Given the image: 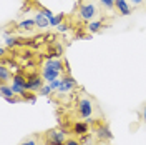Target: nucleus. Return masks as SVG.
<instances>
[{"label":"nucleus","instance_id":"nucleus-1","mask_svg":"<svg viewBox=\"0 0 146 145\" xmlns=\"http://www.w3.org/2000/svg\"><path fill=\"white\" fill-rule=\"evenodd\" d=\"M66 140H68L66 130L63 128H52L45 134V144L48 145H65Z\"/></svg>","mask_w":146,"mask_h":145},{"label":"nucleus","instance_id":"nucleus-2","mask_svg":"<svg viewBox=\"0 0 146 145\" xmlns=\"http://www.w3.org/2000/svg\"><path fill=\"white\" fill-rule=\"evenodd\" d=\"M76 112H78V117L80 118L91 122L90 118H91V115H93V102H91L88 97L78 99V102H76Z\"/></svg>","mask_w":146,"mask_h":145},{"label":"nucleus","instance_id":"nucleus-3","mask_svg":"<svg viewBox=\"0 0 146 145\" xmlns=\"http://www.w3.org/2000/svg\"><path fill=\"white\" fill-rule=\"evenodd\" d=\"M27 90L30 92H40V89L45 85V80L42 77V73H38L36 70H32V72H27Z\"/></svg>","mask_w":146,"mask_h":145},{"label":"nucleus","instance_id":"nucleus-4","mask_svg":"<svg viewBox=\"0 0 146 145\" xmlns=\"http://www.w3.org/2000/svg\"><path fill=\"white\" fill-rule=\"evenodd\" d=\"M96 13H98L96 5L91 3V2H88V3H82L80 9H78V17L82 18L83 22H91V20H95Z\"/></svg>","mask_w":146,"mask_h":145},{"label":"nucleus","instance_id":"nucleus-5","mask_svg":"<svg viewBox=\"0 0 146 145\" xmlns=\"http://www.w3.org/2000/svg\"><path fill=\"white\" fill-rule=\"evenodd\" d=\"M93 134L95 137L98 138V140H103V142H110L111 138H113V134H111V130H110L108 125H105V124H98L95 130H93Z\"/></svg>","mask_w":146,"mask_h":145},{"label":"nucleus","instance_id":"nucleus-6","mask_svg":"<svg viewBox=\"0 0 146 145\" xmlns=\"http://www.w3.org/2000/svg\"><path fill=\"white\" fill-rule=\"evenodd\" d=\"M76 87V80L73 79L70 73H66V75H63L62 77V85H60V89H58V93H65V92H70L73 90Z\"/></svg>","mask_w":146,"mask_h":145},{"label":"nucleus","instance_id":"nucleus-7","mask_svg":"<svg viewBox=\"0 0 146 145\" xmlns=\"http://www.w3.org/2000/svg\"><path fill=\"white\" fill-rule=\"evenodd\" d=\"M62 73L63 72H60V70H55V68H52V67L42 65V77H43V80H45L46 83H50V82L55 80V79H60Z\"/></svg>","mask_w":146,"mask_h":145},{"label":"nucleus","instance_id":"nucleus-8","mask_svg":"<svg viewBox=\"0 0 146 145\" xmlns=\"http://www.w3.org/2000/svg\"><path fill=\"white\" fill-rule=\"evenodd\" d=\"M63 54H65L63 45H60V44L53 42V44L50 45V48H48V54L45 55V58L46 60H50V58H62Z\"/></svg>","mask_w":146,"mask_h":145},{"label":"nucleus","instance_id":"nucleus-9","mask_svg":"<svg viewBox=\"0 0 146 145\" xmlns=\"http://www.w3.org/2000/svg\"><path fill=\"white\" fill-rule=\"evenodd\" d=\"M115 9L118 10V13L121 17H128L131 13V7H129V2L128 0H116L115 2Z\"/></svg>","mask_w":146,"mask_h":145},{"label":"nucleus","instance_id":"nucleus-10","mask_svg":"<svg viewBox=\"0 0 146 145\" xmlns=\"http://www.w3.org/2000/svg\"><path fill=\"white\" fill-rule=\"evenodd\" d=\"M72 130L76 137H83L90 132V125H88V122H75Z\"/></svg>","mask_w":146,"mask_h":145},{"label":"nucleus","instance_id":"nucleus-11","mask_svg":"<svg viewBox=\"0 0 146 145\" xmlns=\"http://www.w3.org/2000/svg\"><path fill=\"white\" fill-rule=\"evenodd\" d=\"M17 28L20 30H27V32H32L33 28H36V22L35 18H23L17 23Z\"/></svg>","mask_w":146,"mask_h":145},{"label":"nucleus","instance_id":"nucleus-12","mask_svg":"<svg viewBox=\"0 0 146 145\" xmlns=\"http://www.w3.org/2000/svg\"><path fill=\"white\" fill-rule=\"evenodd\" d=\"M35 22H36V27L40 28V30H46V28L50 27V20H48L40 10L35 13Z\"/></svg>","mask_w":146,"mask_h":145},{"label":"nucleus","instance_id":"nucleus-13","mask_svg":"<svg viewBox=\"0 0 146 145\" xmlns=\"http://www.w3.org/2000/svg\"><path fill=\"white\" fill-rule=\"evenodd\" d=\"M12 77H13V73H12V70H10L7 65H0V82L2 83H9V82H12Z\"/></svg>","mask_w":146,"mask_h":145},{"label":"nucleus","instance_id":"nucleus-14","mask_svg":"<svg viewBox=\"0 0 146 145\" xmlns=\"http://www.w3.org/2000/svg\"><path fill=\"white\" fill-rule=\"evenodd\" d=\"M101 28H103V22L101 20H91V22H88V25H86V30L90 32L91 35L93 34H98Z\"/></svg>","mask_w":146,"mask_h":145},{"label":"nucleus","instance_id":"nucleus-15","mask_svg":"<svg viewBox=\"0 0 146 145\" xmlns=\"http://www.w3.org/2000/svg\"><path fill=\"white\" fill-rule=\"evenodd\" d=\"M3 38H5V47H7L9 50H13V48L20 47V38H18V37L9 35V37H3Z\"/></svg>","mask_w":146,"mask_h":145},{"label":"nucleus","instance_id":"nucleus-16","mask_svg":"<svg viewBox=\"0 0 146 145\" xmlns=\"http://www.w3.org/2000/svg\"><path fill=\"white\" fill-rule=\"evenodd\" d=\"M0 93H2L3 99H7V97H15V92H13V89H12L10 83H2V85H0Z\"/></svg>","mask_w":146,"mask_h":145},{"label":"nucleus","instance_id":"nucleus-17","mask_svg":"<svg viewBox=\"0 0 146 145\" xmlns=\"http://www.w3.org/2000/svg\"><path fill=\"white\" fill-rule=\"evenodd\" d=\"M2 64L7 65L10 70H15V72H17L18 68H20V65L17 64V60H15V58H12V55H10L9 58H7V57H3V58H2Z\"/></svg>","mask_w":146,"mask_h":145},{"label":"nucleus","instance_id":"nucleus-18","mask_svg":"<svg viewBox=\"0 0 146 145\" xmlns=\"http://www.w3.org/2000/svg\"><path fill=\"white\" fill-rule=\"evenodd\" d=\"M36 95H38L36 92L27 90L23 95H22V100H23V102H28V103H35V102H36Z\"/></svg>","mask_w":146,"mask_h":145},{"label":"nucleus","instance_id":"nucleus-19","mask_svg":"<svg viewBox=\"0 0 146 145\" xmlns=\"http://www.w3.org/2000/svg\"><path fill=\"white\" fill-rule=\"evenodd\" d=\"M78 138H80L82 145H93V144H95V138H96V137H95V134H90V132H88L86 135L78 137Z\"/></svg>","mask_w":146,"mask_h":145},{"label":"nucleus","instance_id":"nucleus-20","mask_svg":"<svg viewBox=\"0 0 146 145\" xmlns=\"http://www.w3.org/2000/svg\"><path fill=\"white\" fill-rule=\"evenodd\" d=\"M65 13H55V17L50 20V27H58L60 23H63Z\"/></svg>","mask_w":146,"mask_h":145},{"label":"nucleus","instance_id":"nucleus-21","mask_svg":"<svg viewBox=\"0 0 146 145\" xmlns=\"http://www.w3.org/2000/svg\"><path fill=\"white\" fill-rule=\"evenodd\" d=\"M52 87H50V83H45L42 89H40V92H38V95H43V97H48L50 93H52Z\"/></svg>","mask_w":146,"mask_h":145},{"label":"nucleus","instance_id":"nucleus-22","mask_svg":"<svg viewBox=\"0 0 146 145\" xmlns=\"http://www.w3.org/2000/svg\"><path fill=\"white\" fill-rule=\"evenodd\" d=\"M115 2H116V0H100V3L106 10H113L115 9Z\"/></svg>","mask_w":146,"mask_h":145},{"label":"nucleus","instance_id":"nucleus-23","mask_svg":"<svg viewBox=\"0 0 146 145\" xmlns=\"http://www.w3.org/2000/svg\"><path fill=\"white\" fill-rule=\"evenodd\" d=\"M40 12H42V13H43L46 18H48V20H52V18L55 17V13H53L50 9H46V7H42V9H40Z\"/></svg>","mask_w":146,"mask_h":145},{"label":"nucleus","instance_id":"nucleus-24","mask_svg":"<svg viewBox=\"0 0 146 145\" xmlns=\"http://www.w3.org/2000/svg\"><path fill=\"white\" fill-rule=\"evenodd\" d=\"M60 85H62V77H60V79H55V80L50 82L52 90H58V89H60Z\"/></svg>","mask_w":146,"mask_h":145},{"label":"nucleus","instance_id":"nucleus-25","mask_svg":"<svg viewBox=\"0 0 146 145\" xmlns=\"http://www.w3.org/2000/svg\"><path fill=\"white\" fill-rule=\"evenodd\" d=\"M18 145H38V142H36L35 137H30V138H25L23 142H20Z\"/></svg>","mask_w":146,"mask_h":145},{"label":"nucleus","instance_id":"nucleus-26","mask_svg":"<svg viewBox=\"0 0 146 145\" xmlns=\"http://www.w3.org/2000/svg\"><path fill=\"white\" fill-rule=\"evenodd\" d=\"M33 57H35V54H33V52H32V50H25V52H23V54H22V58H23V60H25V62H27V60H32V58H33Z\"/></svg>","mask_w":146,"mask_h":145},{"label":"nucleus","instance_id":"nucleus-27","mask_svg":"<svg viewBox=\"0 0 146 145\" xmlns=\"http://www.w3.org/2000/svg\"><path fill=\"white\" fill-rule=\"evenodd\" d=\"M65 145H82V142H80V138H68Z\"/></svg>","mask_w":146,"mask_h":145},{"label":"nucleus","instance_id":"nucleus-28","mask_svg":"<svg viewBox=\"0 0 146 145\" xmlns=\"http://www.w3.org/2000/svg\"><path fill=\"white\" fill-rule=\"evenodd\" d=\"M56 30H58L60 34H65V32H68V25H66V23H60V25L56 27Z\"/></svg>","mask_w":146,"mask_h":145},{"label":"nucleus","instance_id":"nucleus-29","mask_svg":"<svg viewBox=\"0 0 146 145\" xmlns=\"http://www.w3.org/2000/svg\"><path fill=\"white\" fill-rule=\"evenodd\" d=\"M35 67H38L35 60H27L25 62V68H35Z\"/></svg>","mask_w":146,"mask_h":145},{"label":"nucleus","instance_id":"nucleus-30","mask_svg":"<svg viewBox=\"0 0 146 145\" xmlns=\"http://www.w3.org/2000/svg\"><path fill=\"white\" fill-rule=\"evenodd\" d=\"M5 52H7V47L3 45V47H0V55H2V58L5 57Z\"/></svg>","mask_w":146,"mask_h":145},{"label":"nucleus","instance_id":"nucleus-31","mask_svg":"<svg viewBox=\"0 0 146 145\" xmlns=\"http://www.w3.org/2000/svg\"><path fill=\"white\" fill-rule=\"evenodd\" d=\"M143 2H145V0H131V5H141V3H143Z\"/></svg>","mask_w":146,"mask_h":145},{"label":"nucleus","instance_id":"nucleus-32","mask_svg":"<svg viewBox=\"0 0 146 145\" xmlns=\"http://www.w3.org/2000/svg\"><path fill=\"white\" fill-rule=\"evenodd\" d=\"M141 117H143V120L146 122V105L143 107V110H141Z\"/></svg>","mask_w":146,"mask_h":145},{"label":"nucleus","instance_id":"nucleus-33","mask_svg":"<svg viewBox=\"0 0 146 145\" xmlns=\"http://www.w3.org/2000/svg\"><path fill=\"white\" fill-rule=\"evenodd\" d=\"M95 145H111V144H108V142H103V140H100L98 144H95Z\"/></svg>","mask_w":146,"mask_h":145},{"label":"nucleus","instance_id":"nucleus-34","mask_svg":"<svg viewBox=\"0 0 146 145\" xmlns=\"http://www.w3.org/2000/svg\"><path fill=\"white\" fill-rule=\"evenodd\" d=\"M25 2H35V0H25Z\"/></svg>","mask_w":146,"mask_h":145},{"label":"nucleus","instance_id":"nucleus-35","mask_svg":"<svg viewBox=\"0 0 146 145\" xmlns=\"http://www.w3.org/2000/svg\"><path fill=\"white\" fill-rule=\"evenodd\" d=\"M45 145H48V144H45Z\"/></svg>","mask_w":146,"mask_h":145}]
</instances>
